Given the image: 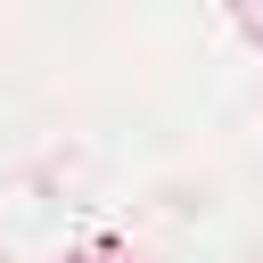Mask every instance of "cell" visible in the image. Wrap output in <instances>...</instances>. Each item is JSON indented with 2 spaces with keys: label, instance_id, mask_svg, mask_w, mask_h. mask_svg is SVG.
I'll list each match as a JSON object with an SVG mask.
<instances>
[{
  "label": "cell",
  "instance_id": "1",
  "mask_svg": "<svg viewBox=\"0 0 263 263\" xmlns=\"http://www.w3.org/2000/svg\"><path fill=\"white\" fill-rule=\"evenodd\" d=\"M238 25H247V33L263 41V0H238Z\"/></svg>",
  "mask_w": 263,
  "mask_h": 263
}]
</instances>
